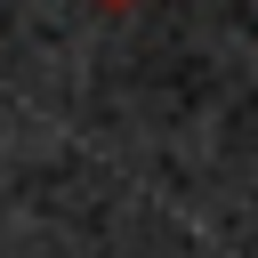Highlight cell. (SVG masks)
Masks as SVG:
<instances>
[{
  "instance_id": "obj_1",
  "label": "cell",
  "mask_w": 258,
  "mask_h": 258,
  "mask_svg": "<svg viewBox=\"0 0 258 258\" xmlns=\"http://www.w3.org/2000/svg\"><path fill=\"white\" fill-rule=\"evenodd\" d=\"M97 8H129V0H97Z\"/></svg>"
}]
</instances>
